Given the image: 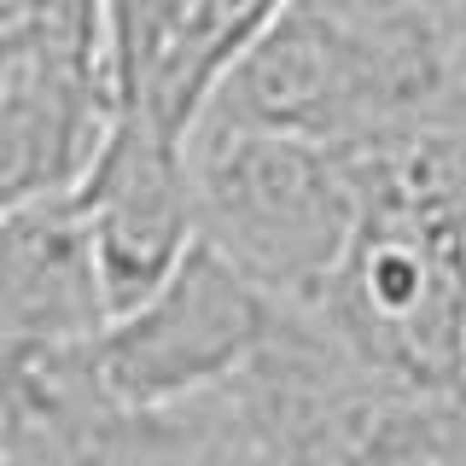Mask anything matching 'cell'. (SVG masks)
<instances>
[{
  "instance_id": "cell-4",
  "label": "cell",
  "mask_w": 466,
  "mask_h": 466,
  "mask_svg": "<svg viewBox=\"0 0 466 466\" xmlns=\"http://www.w3.org/2000/svg\"><path fill=\"white\" fill-rule=\"evenodd\" d=\"M280 309L286 303L198 239L152 298L99 332V385L123 408H169L228 390L274 339Z\"/></svg>"
},
{
  "instance_id": "cell-8",
  "label": "cell",
  "mask_w": 466,
  "mask_h": 466,
  "mask_svg": "<svg viewBox=\"0 0 466 466\" xmlns=\"http://www.w3.org/2000/svg\"><path fill=\"white\" fill-rule=\"evenodd\" d=\"M286 0H187L164 35L140 94L123 111H146L164 135L193 140L222 82L251 58V47L274 29Z\"/></svg>"
},
{
  "instance_id": "cell-5",
  "label": "cell",
  "mask_w": 466,
  "mask_h": 466,
  "mask_svg": "<svg viewBox=\"0 0 466 466\" xmlns=\"http://www.w3.org/2000/svg\"><path fill=\"white\" fill-rule=\"evenodd\" d=\"M99 262L111 320L146 303L198 245V198L187 140L164 135L146 111H116L99 157L70 187Z\"/></svg>"
},
{
  "instance_id": "cell-3",
  "label": "cell",
  "mask_w": 466,
  "mask_h": 466,
  "mask_svg": "<svg viewBox=\"0 0 466 466\" xmlns=\"http://www.w3.org/2000/svg\"><path fill=\"white\" fill-rule=\"evenodd\" d=\"M198 239L286 309H315L339 274L361 210L356 146L257 128H198L187 140Z\"/></svg>"
},
{
  "instance_id": "cell-6",
  "label": "cell",
  "mask_w": 466,
  "mask_h": 466,
  "mask_svg": "<svg viewBox=\"0 0 466 466\" xmlns=\"http://www.w3.org/2000/svg\"><path fill=\"white\" fill-rule=\"evenodd\" d=\"M111 303L70 193L0 216V414L41 368L99 344Z\"/></svg>"
},
{
  "instance_id": "cell-9",
  "label": "cell",
  "mask_w": 466,
  "mask_h": 466,
  "mask_svg": "<svg viewBox=\"0 0 466 466\" xmlns=\"http://www.w3.org/2000/svg\"><path fill=\"white\" fill-rule=\"evenodd\" d=\"M187 0H106V29H111V65H116V94L123 106L140 94L164 35L175 29Z\"/></svg>"
},
{
  "instance_id": "cell-1",
  "label": "cell",
  "mask_w": 466,
  "mask_h": 466,
  "mask_svg": "<svg viewBox=\"0 0 466 466\" xmlns=\"http://www.w3.org/2000/svg\"><path fill=\"white\" fill-rule=\"evenodd\" d=\"M361 210L315 315L379 373L466 402V123L356 146Z\"/></svg>"
},
{
  "instance_id": "cell-7",
  "label": "cell",
  "mask_w": 466,
  "mask_h": 466,
  "mask_svg": "<svg viewBox=\"0 0 466 466\" xmlns=\"http://www.w3.org/2000/svg\"><path fill=\"white\" fill-rule=\"evenodd\" d=\"M0 466H268L233 390L169 408H123L111 397L76 402L12 431Z\"/></svg>"
},
{
  "instance_id": "cell-2",
  "label": "cell",
  "mask_w": 466,
  "mask_h": 466,
  "mask_svg": "<svg viewBox=\"0 0 466 466\" xmlns=\"http://www.w3.org/2000/svg\"><path fill=\"white\" fill-rule=\"evenodd\" d=\"M228 390L268 466H466L461 397L379 373L303 309H280Z\"/></svg>"
}]
</instances>
